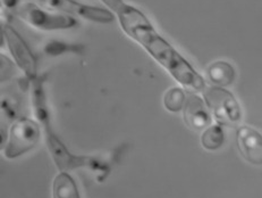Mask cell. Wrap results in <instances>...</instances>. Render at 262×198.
I'll return each instance as SVG.
<instances>
[{
    "instance_id": "obj_15",
    "label": "cell",
    "mask_w": 262,
    "mask_h": 198,
    "mask_svg": "<svg viewBox=\"0 0 262 198\" xmlns=\"http://www.w3.org/2000/svg\"><path fill=\"white\" fill-rule=\"evenodd\" d=\"M185 93L181 88H171L165 93L164 105L169 112H180L185 105Z\"/></svg>"
},
{
    "instance_id": "obj_7",
    "label": "cell",
    "mask_w": 262,
    "mask_h": 198,
    "mask_svg": "<svg viewBox=\"0 0 262 198\" xmlns=\"http://www.w3.org/2000/svg\"><path fill=\"white\" fill-rule=\"evenodd\" d=\"M2 34L7 44L9 53L12 54L15 63L28 77L29 81H32L38 77V62L32 50L12 25L5 23L2 25Z\"/></svg>"
},
{
    "instance_id": "obj_17",
    "label": "cell",
    "mask_w": 262,
    "mask_h": 198,
    "mask_svg": "<svg viewBox=\"0 0 262 198\" xmlns=\"http://www.w3.org/2000/svg\"><path fill=\"white\" fill-rule=\"evenodd\" d=\"M19 2L20 0H3V5L5 6V8H7L9 10H15L18 6H19Z\"/></svg>"
},
{
    "instance_id": "obj_11",
    "label": "cell",
    "mask_w": 262,
    "mask_h": 198,
    "mask_svg": "<svg viewBox=\"0 0 262 198\" xmlns=\"http://www.w3.org/2000/svg\"><path fill=\"white\" fill-rule=\"evenodd\" d=\"M209 79L218 87H227L233 85L236 77L234 66L228 62L218 61L214 62L207 70Z\"/></svg>"
},
{
    "instance_id": "obj_14",
    "label": "cell",
    "mask_w": 262,
    "mask_h": 198,
    "mask_svg": "<svg viewBox=\"0 0 262 198\" xmlns=\"http://www.w3.org/2000/svg\"><path fill=\"white\" fill-rule=\"evenodd\" d=\"M202 146L208 150H217L225 143V133L220 126L208 127L201 137Z\"/></svg>"
},
{
    "instance_id": "obj_9",
    "label": "cell",
    "mask_w": 262,
    "mask_h": 198,
    "mask_svg": "<svg viewBox=\"0 0 262 198\" xmlns=\"http://www.w3.org/2000/svg\"><path fill=\"white\" fill-rule=\"evenodd\" d=\"M184 121L193 130H202L211 124V116L202 99L190 93L184 105Z\"/></svg>"
},
{
    "instance_id": "obj_16",
    "label": "cell",
    "mask_w": 262,
    "mask_h": 198,
    "mask_svg": "<svg viewBox=\"0 0 262 198\" xmlns=\"http://www.w3.org/2000/svg\"><path fill=\"white\" fill-rule=\"evenodd\" d=\"M101 2L106 5L108 8L113 10V13L115 15H117L118 13L122 12V10L126 6V3H124L123 0H101Z\"/></svg>"
},
{
    "instance_id": "obj_10",
    "label": "cell",
    "mask_w": 262,
    "mask_h": 198,
    "mask_svg": "<svg viewBox=\"0 0 262 198\" xmlns=\"http://www.w3.org/2000/svg\"><path fill=\"white\" fill-rule=\"evenodd\" d=\"M31 89H32L31 90V102H32L33 112L38 122L41 126L51 122L42 79L38 76L36 79L31 81Z\"/></svg>"
},
{
    "instance_id": "obj_6",
    "label": "cell",
    "mask_w": 262,
    "mask_h": 198,
    "mask_svg": "<svg viewBox=\"0 0 262 198\" xmlns=\"http://www.w3.org/2000/svg\"><path fill=\"white\" fill-rule=\"evenodd\" d=\"M40 6L60 14L78 16L99 24H109L115 21L112 10L101 7H94L82 4L76 0H39Z\"/></svg>"
},
{
    "instance_id": "obj_1",
    "label": "cell",
    "mask_w": 262,
    "mask_h": 198,
    "mask_svg": "<svg viewBox=\"0 0 262 198\" xmlns=\"http://www.w3.org/2000/svg\"><path fill=\"white\" fill-rule=\"evenodd\" d=\"M116 16L124 32L168 71L176 81L191 90L201 91L206 88L203 77L168 41L157 32L143 12L127 4Z\"/></svg>"
},
{
    "instance_id": "obj_4",
    "label": "cell",
    "mask_w": 262,
    "mask_h": 198,
    "mask_svg": "<svg viewBox=\"0 0 262 198\" xmlns=\"http://www.w3.org/2000/svg\"><path fill=\"white\" fill-rule=\"evenodd\" d=\"M39 140V123L28 117L18 118L10 128L8 142L4 150L5 157L8 160L19 157L33 149Z\"/></svg>"
},
{
    "instance_id": "obj_3",
    "label": "cell",
    "mask_w": 262,
    "mask_h": 198,
    "mask_svg": "<svg viewBox=\"0 0 262 198\" xmlns=\"http://www.w3.org/2000/svg\"><path fill=\"white\" fill-rule=\"evenodd\" d=\"M13 14L30 27L42 31L70 30L77 28L78 25V22L73 16L52 12L33 3L20 4L13 10Z\"/></svg>"
},
{
    "instance_id": "obj_5",
    "label": "cell",
    "mask_w": 262,
    "mask_h": 198,
    "mask_svg": "<svg viewBox=\"0 0 262 198\" xmlns=\"http://www.w3.org/2000/svg\"><path fill=\"white\" fill-rule=\"evenodd\" d=\"M204 99L214 118L222 126H236L242 120V109L233 93L222 87H210L204 91Z\"/></svg>"
},
{
    "instance_id": "obj_2",
    "label": "cell",
    "mask_w": 262,
    "mask_h": 198,
    "mask_svg": "<svg viewBox=\"0 0 262 198\" xmlns=\"http://www.w3.org/2000/svg\"><path fill=\"white\" fill-rule=\"evenodd\" d=\"M45 137L47 147L51 154L52 160L55 161L56 166L60 172H68L80 168H89L100 173H108L109 166L102 161L92 156H78L73 155L66 146L61 143L59 137H57L51 128V122L43 124Z\"/></svg>"
},
{
    "instance_id": "obj_13",
    "label": "cell",
    "mask_w": 262,
    "mask_h": 198,
    "mask_svg": "<svg viewBox=\"0 0 262 198\" xmlns=\"http://www.w3.org/2000/svg\"><path fill=\"white\" fill-rule=\"evenodd\" d=\"M84 46L77 44H67L64 41L52 40L45 46V53L48 56H60L64 54H77L83 55Z\"/></svg>"
},
{
    "instance_id": "obj_12",
    "label": "cell",
    "mask_w": 262,
    "mask_h": 198,
    "mask_svg": "<svg viewBox=\"0 0 262 198\" xmlns=\"http://www.w3.org/2000/svg\"><path fill=\"white\" fill-rule=\"evenodd\" d=\"M52 197L54 198H81L74 179L67 173L60 172L52 185Z\"/></svg>"
},
{
    "instance_id": "obj_8",
    "label": "cell",
    "mask_w": 262,
    "mask_h": 198,
    "mask_svg": "<svg viewBox=\"0 0 262 198\" xmlns=\"http://www.w3.org/2000/svg\"><path fill=\"white\" fill-rule=\"evenodd\" d=\"M237 146L241 154L249 163L262 165V134L256 130L243 126L237 130Z\"/></svg>"
}]
</instances>
